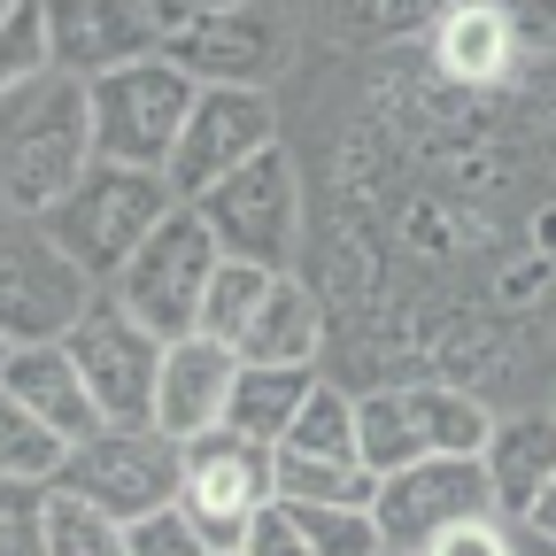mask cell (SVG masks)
Listing matches in <instances>:
<instances>
[{
  "instance_id": "cell-33",
  "label": "cell",
  "mask_w": 556,
  "mask_h": 556,
  "mask_svg": "<svg viewBox=\"0 0 556 556\" xmlns=\"http://www.w3.org/2000/svg\"><path fill=\"white\" fill-rule=\"evenodd\" d=\"M426 556H518V548H510V526H503V510H495V518H464V526H448Z\"/></svg>"
},
{
  "instance_id": "cell-3",
  "label": "cell",
  "mask_w": 556,
  "mask_h": 556,
  "mask_svg": "<svg viewBox=\"0 0 556 556\" xmlns=\"http://www.w3.org/2000/svg\"><path fill=\"white\" fill-rule=\"evenodd\" d=\"M178 208V193H170V178L163 170H131V163H93L86 178H78V193H70L54 217H39L54 240H62V255L70 263H86V278L93 287H109V278L148 248V232Z\"/></svg>"
},
{
  "instance_id": "cell-28",
  "label": "cell",
  "mask_w": 556,
  "mask_h": 556,
  "mask_svg": "<svg viewBox=\"0 0 556 556\" xmlns=\"http://www.w3.org/2000/svg\"><path fill=\"white\" fill-rule=\"evenodd\" d=\"M294 518H302V533H309L317 556H387V533H379L371 510H317V503H294Z\"/></svg>"
},
{
  "instance_id": "cell-34",
  "label": "cell",
  "mask_w": 556,
  "mask_h": 556,
  "mask_svg": "<svg viewBox=\"0 0 556 556\" xmlns=\"http://www.w3.org/2000/svg\"><path fill=\"white\" fill-rule=\"evenodd\" d=\"M148 9H155V24H163V39H170V31L201 24V16H225V9H240V0H148Z\"/></svg>"
},
{
  "instance_id": "cell-36",
  "label": "cell",
  "mask_w": 556,
  "mask_h": 556,
  "mask_svg": "<svg viewBox=\"0 0 556 556\" xmlns=\"http://www.w3.org/2000/svg\"><path fill=\"white\" fill-rule=\"evenodd\" d=\"M9 356H16V340H0V379H9Z\"/></svg>"
},
{
  "instance_id": "cell-19",
  "label": "cell",
  "mask_w": 556,
  "mask_h": 556,
  "mask_svg": "<svg viewBox=\"0 0 556 556\" xmlns=\"http://www.w3.org/2000/svg\"><path fill=\"white\" fill-rule=\"evenodd\" d=\"M232 356H240V364H317V356H325V302L302 287L294 270H278Z\"/></svg>"
},
{
  "instance_id": "cell-20",
  "label": "cell",
  "mask_w": 556,
  "mask_h": 556,
  "mask_svg": "<svg viewBox=\"0 0 556 556\" xmlns=\"http://www.w3.org/2000/svg\"><path fill=\"white\" fill-rule=\"evenodd\" d=\"M486 471H495L503 518H526V503L556 479V409H526V417H495L486 433Z\"/></svg>"
},
{
  "instance_id": "cell-10",
  "label": "cell",
  "mask_w": 556,
  "mask_h": 556,
  "mask_svg": "<svg viewBox=\"0 0 556 556\" xmlns=\"http://www.w3.org/2000/svg\"><path fill=\"white\" fill-rule=\"evenodd\" d=\"M70 356L86 371V394L101 409V426H155V387H163V348L116 294H101L78 325H70Z\"/></svg>"
},
{
  "instance_id": "cell-14",
  "label": "cell",
  "mask_w": 556,
  "mask_h": 556,
  "mask_svg": "<svg viewBox=\"0 0 556 556\" xmlns=\"http://www.w3.org/2000/svg\"><path fill=\"white\" fill-rule=\"evenodd\" d=\"M47 31H54V70L86 86L124 62L163 54V24L148 0H47Z\"/></svg>"
},
{
  "instance_id": "cell-39",
  "label": "cell",
  "mask_w": 556,
  "mask_h": 556,
  "mask_svg": "<svg viewBox=\"0 0 556 556\" xmlns=\"http://www.w3.org/2000/svg\"><path fill=\"white\" fill-rule=\"evenodd\" d=\"M387 556H402V548H387Z\"/></svg>"
},
{
  "instance_id": "cell-30",
  "label": "cell",
  "mask_w": 556,
  "mask_h": 556,
  "mask_svg": "<svg viewBox=\"0 0 556 556\" xmlns=\"http://www.w3.org/2000/svg\"><path fill=\"white\" fill-rule=\"evenodd\" d=\"M124 556H217V548L201 541V526L186 518V503H163V510L124 526Z\"/></svg>"
},
{
  "instance_id": "cell-8",
  "label": "cell",
  "mask_w": 556,
  "mask_h": 556,
  "mask_svg": "<svg viewBox=\"0 0 556 556\" xmlns=\"http://www.w3.org/2000/svg\"><path fill=\"white\" fill-rule=\"evenodd\" d=\"M270 456H278V448H263V441H248V433H232V426L186 441L178 503H186V518L201 526V541L217 548V556H240L248 526L278 503V471H270Z\"/></svg>"
},
{
  "instance_id": "cell-16",
  "label": "cell",
  "mask_w": 556,
  "mask_h": 556,
  "mask_svg": "<svg viewBox=\"0 0 556 556\" xmlns=\"http://www.w3.org/2000/svg\"><path fill=\"white\" fill-rule=\"evenodd\" d=\"M232 379H240V356L225 340H208V332L170 340L163 348V387H155V433H170V441L217 433L225 409H232Z\"/></svg>"
},
{
  "instance_id": "cell-25",
  "label": "cell",
  "mask_w": 556,
  "mask_h": 556,
  "mask_svg": "<svg viewBox=\"0 0 556 556\" xmlns=\"http://www.w3.org/2000/svg\"><path fill=\"white\" fill-rule=\"evenodd\" d=\"M47 556H124V526L70 486H47Z\"/></svg>"
},
{
  "instance_id": "cell-1",
  "label": "cell",
  "mask_w": 556,
  "mask_h": 556,
  "mask_svg": "<svg viewBox=\"0 0 556 556\" xmlns=\"http://www.w3.org/2000/svg\"><path fill=\"white\" fill-rule=\"evenodd\" d=\"M101 163L93 148V93L70 70L0 93V217H54Z\"/></svg>"
},
{
  "instance_id": "cell-4",
  "label": "cell",
  "mask_w": 556,
  "mask_h": 556,
  "mask_svg": "<svg viewBox=\"0 0 556 556\" xmlns=\"http://www.w3.org/2000/svg\"><path fill=\"white\" fill-rule=\"evenodd\" d=\"M217 270H225L217 232H208V217L193 201H178L170 217L148 232V248L109 278V294L155 340H186V332H201V302H208V278H217Z\"/></svg>"
},
{
  "instance_id": "cell-7",
  "label": "cell",
  "mask_w": 556,
  "mask_h": 556,
  "mask_svg": "<svg viewBox=\"0 0 556 556\" xmlns=\"http://www.w3.org/2000/svg\"><path fill=\"white\" fill-rule=\"evenodd\" d=\"M208 232L232 263H263V270H294V248H302V178H294V155L287 148H263L255 163H240L232 178H217L201 201Z\"/></svg>"
},
{
  "instance_id": "cell-17",
  "label": "cell",
  "mask_w": 556,
  "mask_h": 556,
  "mask_svg": "<svg viewBox=\"0 0 556 556\" xmlns=\"http://www.w3.org/2000/svg\"><path fill=\"white\" fill-rule=\"evenodd\" d=\"M9 387L24 409H39L47 426L78 448L86 433H101V409H93V394H86V371H78V356H70L62 340H31V348H16L9 356Z\"/></svg>"
},
{
  "instance_id": "cell-31",
  "label": "cell",
  "mask_w": 556,
  "mask_h": 556,
  "mask_svg": "<svg viewBox=\"0 0 556 556\" xmlns=\"http://www.w3.org/2000/svg\"><path fill=\"white\" fill-rule=\"evenodd\" d=\"M240 556H317V548H309V533H302L294 503H270V510H263V518L248 526Z\"/></svg>"
},
{
  "instance_id": "cell-35",
  "label": "cell",
  "mask_w": 556,
  "mask_h": 556,
  "mask_svg": "<svg viewBox=\"0 0 556 556\" xmlns=\"http://www.w3.org/2000/svg\"><path fill=\"white\" fill-rule=\"evenodd\" d=\"M526 526H533V541H541V548H556V479L526 503Z\"/></svg>"
},
{
  "instance_id": "cell-29",
  "label": "cell",
  "mask_w": 556,
  "mask_h": 556,
  "mask_svg": "<svg viewBox=\"0 0 556 556\" xmlns=\"http://www.w3.org/2000/svg\"><path fill=\"white\" fill-rule=\"evenodd\" d=\"M0 556H47V486L0 471Z\"/></svg>"
},
{
  "instance_id": "cell-6",
  "label": "cell",
  "mask_w": 556,
  "mask_h": 556,
  "mask_svg": "<svg viewBox=\"0 0 556 556\" xmlns=\"http://www.w3.org/2000/svg\"><path fill=\"white\" fill-rule=\"evenodd\" d=\"M86 93H93V148H101V163L170 170L178 131H186L201 86L170 54H148V62H124V70H109V78H93Z\"/></svg>"
},
{
  "instance_id": "cell-11",
  "label": "cell",
  "mask_w": 556,
  "mask_h": 556,
  "mask_svg": "<svg viewBox=\"0 0 556 556\" xmlns=\"http://www.w3.org/2000/svg\"><path fill=\"white\" fill-rule=\"evenodd\" d=\"M495 510H503V495H495L486 456H433V464L387 471V479H379V503H371L387 548H402V556H426L448 526L495 518Z\"/></svg>"
},
{
  "instance_id": "cell-22",
  "label": "cell",
  "mask_w": 556,
  "mask_h": 556,
  "mask_svg": "<svg viewBox=\"0 0 556 556\" xmlns=\"http://www.w3.org/2000/svg\"><path fill=\"white\" fill-rule=\"evenodd\" d=\"M278 503H317V510H371L379 503V471L364 456H294L278 448Z\"/></svg>"
},
{
  "instance_id": "cell-15",
  "label": "cell",
  "mask_w": 556,
  "mask_h": 556,
  "mask_svg": "<svg viewBox=\"0 0 556 556\" xmlns=\"http://www.w3.org/2000/svg\"><path fill=\"white\" fill-rule=\"evenodd\" d=\"M426 62H433V78L456 86V93H510L533 70L526 39L495 9H479V0H448V16L426 31Z\"/></svg>"
},
{
  "instance_id": "cell-13",
  "label": "cell",
  "mask_w": 556,
  "mask_h": 556,
  "mask_svg": "<svg viewBox=\"0 0 556 556\" xmlns=\"http://www.w3.org/2000/svg\"><path fill=\"white\" fill-rule=\"evenodd\" d=\"M263 148H278V101L255 93V86H201L193 93V116L178 131V155H170V193L178 201H201L217 178H232L240 163H255Z\"/></svg>"
},
{
  "instance_id": "cell-27",
  "label": "cell",
  "mask_w": 556,
  "mask_h": 556,
  "mask_svg": "<svg viewBox=\"0 0 556 556\" xmlns=\"http://www.w3.org/2000/svg\"><path fill=\"white\" fill-rule=\"evenodd\" d=\"M54 70V31H47V0H16L0 16V93H16Z\"/></svg>"
},
{
  "instance_id": "cell-21",
  "label": "cell",
  "mask_w": 556,
  "mask_h": 556,
  "mask_svg": "<svg viewBox=\"0 0 556 556\" xmlns=\"http://www.w3.org/2000/svg\"><path fill=\"white\" fill-rule=\"evenodd\" d=\"M309 394H317V364H240L225 426L248 433V441H263V448H278L294 433V417H302Z\"/></svg>"
},
{
  "instance_id": "cell-26",
  "label": "cell",
  "mask_w": 556,
  "mask_h": 556,
  "mask_svg": "<svg viewBox=\"0 0 556 556\" xmlns=\"http://www.w3.org/2000/svg\"><path fill=\"white\" fill-rule=\"evenodd\" d=\"M270 278H278V270H263V263H232V255H225V270L208 278V302H201V332H208V340H225V348H240L248 317H255L263 294H270Z\"/></svg>"
},
{
  "instance_id": "cell-37",
  "label": "cell",
  "mask_w": 556,
  "mask_h": 556,
  "mask_svg": "<svg viewBox=\"0 0 556 556\" xmlns=\"http://www.w3.org/2000/svg\"><path fill=\"white\" fill-rule=\"evenodd\" d=\"M9 9H16V0H0V16H9Z\"/></svg>"
},
{
  "instance_id": "cell-2",
  "label": "cell",
  "mask_w": 556,
  "mask_h": 556,
  "mask_svg": "<svg viewBox=\"0 0 556 556\" xmlns=\"http://www.w3.org/2000/svg\"><path fill=\"white\" fill-rule=\"evenodd\" d=\"M356 433H364V464L409 471L433 456H479L486 433H495V409H486L471 387H441V379H394L356 394Z\"/></svg>"
},
{
  "instance_id": "cell-5",
  "label": "cell",
  "mask_w": 556,
  "mask_h": 556,
  "mask_svg": "<svg viewBox=\"0 0 556 556\" xmlns=\"http://www.w3.org/2000/svg\"><path fill=\"white\" fill-rule=\"evenodd\" d=\"M109 287H93L86 263H70L39 217H0V340H70Z\"/></svg>"
},
{
  "instance_id": "cell-18",
  "label": "cell",
  "mask_w": 556,
  "mask_h": 556,
  "mask_svg": "<svg viewBox=\"0 0 556 556\" xmlns=\"http://www.w3.org/2000/svg\"><path fill=\"white\" fill-rule=\"evenodd\" d=\"M448 16V0H302V24L325 47L371 54V47H426V31Z\"/></svg>"
},
{
  "instance_id": "cell-12",
  "label": "cell",
  "mask_w": 556,
  "mask_h": 556,
  "mask_svg": "<svg viewBox=\"0 0 556 556\" xmlns=\"http://www.w3.org/2000/svg\"><path fill=\"white\" fill-rule=\"evenodd\" d=\"M163 54L186 70L193 86H255L270 93L294 62V16L278 0H240L225 16H201L163 39Z\"/></svg>"
},
{
  "instance_id": "cell-23",
  "label": "cell",
  "mask_w": 556,
  "mask_h": 556,
  "mask_svg": "<svg viewBox=\"0 0 556 556\" xmlns=\"http://www.w3.org/2000/svg\"><path fill=\"white\" fill-rule=\"evenodd\" d=\"M70 464V441L47 426L39 409H24L9 387H0V471L9 479H31V486H54Z\"/></svg>"
},
{
  "instance_id": "cell-38",
  "label": "cell",
  "mask_w": 556,
  "mask_h": 556,
  "mask_svg": "<svg viewBox=\"0 0 556 556\" xmlns=\"http://www.w3.org/2000/svg\"><path fill=\"white\" fill-rule=\"evenodd\" d=\"M548 409H556V387H548Z\"/></svg>"
},
{
  "instance_id": "cell-9",
  "label": "cell",
  "mask_w": 556,
  "mask_h": 556,
  "mask_svg": "<svg viewBox=\"0 0 556 556\" xmlns=\"http://www.w3.org/2000/svg\"><path fill=\"white\" fill-rule=\"evenodd\" d=\"M178 471H186V441H170L155 426H101V433H86L70 448L54 486L101 503L116 526H131V518L178 503Z\"/></svg>"
},
{
  "instance_id": "cell-24",
  "label": "cell",
  "mask_w": 556,
  "mask_h": 556,
  "mask_svg": "<svg viewBox=\"0 0 556 556\" xmlns=\"http://www.w3.org/2000/svg\"><path fill=\"white\" fill-rule=\"evenodd\" d=\"M278 448H294V456H364V433H356V394L317 379V394L302 402L294 417V433L278 441Z\"/></svg>"
},
{
  "instance_id": "cell-32",
  "label": "cell",
  "mask_w": 556,
  "mask_h": 556,
  "mask_svg": "<svg viewBox=\"0 0 556 556\" xmlns=\"http://www.w3.org/2000/svg\"><path fill=\"white\" fill-rule=\"evenodd\" d=\"M479 9H495V16L526 39V54H533V62H548V54H556V0H479Z\"/></svg>"
}]
</instances>
